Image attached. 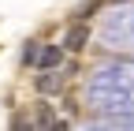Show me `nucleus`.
<instances>
[{
	"mask_svg": "<svg viewBox=\"0 0 134 131\" xmlns=\"http://www.w3.org/2000/svg\"><path fill=\"white\" fill-rule=\"evenodd\" d=\"M86 41H90V26H86V19H78L75 26H67V38H63V49H67V53L86 49Z\"/></svg>",
	"mask_w": 134,
	"mask_h": 131,
	"instance_id": "nucleus-1",
	"label": "nucleus"
},
{
	"mask_svg": "<svg viewBox=\"0 0 134 131\" xmlns=\"http://www.w3.org/2000/svg\"><path fill=\"white\" fill-rule=\"evenodd\" d=\"M60 56H63V49H60V45H45V49H37V60H34V64L45 71V68H56Z\"/></svg>",
	"mask_w": 134,
	"mask_h": 131,
	"instance_id": "nucleus-2",
	"label": "nucleus"
},
{
	"mask_svg": "<svg viewBox=\"0 0 134 131\" xmlns=\"http://www.w3.org/2000/svg\"><path fill=\"white\" fill-rule=\"evenodd\" d=\"M60 83H63V79H60L52 68H45V75L37 79V90H41V94H52V90H60Z\"/></svg>",
	"mask_w": 134,
	"mask_h": 131,
	"instance_id": "nucleus-3",
	"label": "nucleus"
},
{
	"mask_svg": "<svg viewBox=\"0 0 134 131\" xmlns=\"http://www.w3.org/2000/svg\"><path fill=\"white\" fill-rule=\"evenodd\" d=\"M23 60H26V64H34V60H37V41H30V45H26V53H23Z\"/></svg>",
	"mask_w": 134,
	"mask_h": 131,
	"instance_id": "nucleus-4",
	"label": "nucleus"
}]
</instances>
